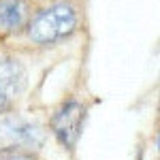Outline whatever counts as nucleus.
<instances>
[{"instance_id": "423d86ee", "label": "nucleus", "mask_w": 160, "mask_h": 160, "mask_svg": "<svg viewBox=\"0 0 160 160\" xmlns=\"http://www.w3.org/2000/svg\"><path fill=\"white\" fill-rule=\"evenodd\" d=\"M0 160H37L32 154L26 152H15V149H4L0 152Z\"/></svg>"}, {"instance_id": "f257e3e1", "label": "nucleus", "mask_w": 160, "mask_h": 160, "mask_svg": "<svg viewBox=\"0 0 160 160\" xmlns=\"http://www.w3.org/2000/svg\"><path fill=\"white\" fill-rule=\"evenodd\" d=\"M79 28V11L73 2L58 0L41 11L32 13L26 26V34L37 45H53L77 32Z\"/></svg>"}, {"instance_id": "7ed1b4c3", "label": "nucleus", "mask_w": 160, "mask_h": 160, "mask_svg": "<svg viewBox=\"0 0 160 160\" xmlns=\"http://www.w3.org/2000/svg\"><path fill=\"white\" fill-rule=\"evenodd\" d=\"M83 118H86V109L77 100L64 102L60 109L53 113V118H51V130H53V135L58 137V141L64 148H68V149L75 148L77 139L81 135Z\"/></svg>"}, {"instance_id": "20e7f679", "label": "nucleus", "mask_w": 160, "mask_h": 160, "mask_svg": "<svg viewBox=\"0 0 160 160\" xmlns=\"http://www.w3.org/2000/svg\"><path fill=\"white\" fill-rule=\"evenodd\" d=\"M26 73L22 64L11 58H0V111L11 107V102L24 90Z\"/></svg>"}, {"instance_id": "39448f33", "label": "nucleus", "mask_w": 160, "mask_h": 160, "mask_svg": "<svg viewBox=\"0 0 160 160\" xmlns=\"http://www.w3.org/2000/svg\"><path fill=\"white\" fill-rule=\"evenodd\" d=\"M32 17L30 0H0V30L13 34L24 30Z\"/></svg>"}, {"instance_id": "f03ea898", "label": "nucleus", "mask_w": 160, "mask_h": 160, "mask_svg": "<svg viewBox=\"0 0 160 160\" xmlns=\"http://www.w3.org/2000/svg\"><path fill=\"white\" fill-rule=\"evenodd\" d=\"M43 145V130L37 122L13 115L0 122V149H34Z\"/></svg>"}]
</instances>
